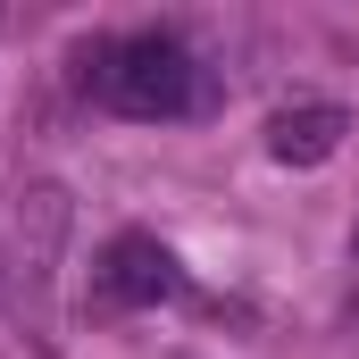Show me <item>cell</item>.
<instances>
[{"label": "cell", "mask_w": 359, "mask_h": 359, "mask_svg": "<svg viewBox=\"0 0 359 359\" xmlns=\"http://www.w3.org/2000/svg\"><path fill=\"white\" fill-rule=\"evenodd\" d=\"M92 292L109 309H159V301H184V268L159 234H117L92 268Z\"/></svg>", "instance_id": "3"}, {"label": "cell", "mask_w": 359, "mask_h": 359, "mask_svg": "<svg viewBox=\"0 0 359 359\" xmlns=\"http://www.w3.org/2000/svg\"><path fill=\"white\" fill-rule=\"evenodd\" d=\"M343 134H351V117H343L334 100H292V109L268 117V151L284 168H326V159L343 151Z\"/></svg>", "instance_id": "4"}, {"label": "cell", "mask_w": 359, "mask_h": 359, "mask_svg": "<svg viewBox=\"0 0 359 359\" xmlns=\"http://www.w3.org/2000/svg\"><path fill=\"white\" fill-rule=\"evenodd\" d=\"M59 251H67V192L25 184L8 201L0 276H8V318L34 334V351H59Z\"/></svg>", "instance_id": "2"}, {"label": "cell", "mask_w": 359, "mask_h": 359, "mask_svg": "<svg viewBox=\"0 0 359 359\" xmlns=\"http://www.w3.org/2000/svg\"><path fill=\"white\" fill-rule=\"evenodd\" d=\"M84 92L100 109H117V117H192V109H209V76H201V59L184 50L176 34H117V42H84Z\"/></svg>", "instance_id": "1"}]
</instances>
